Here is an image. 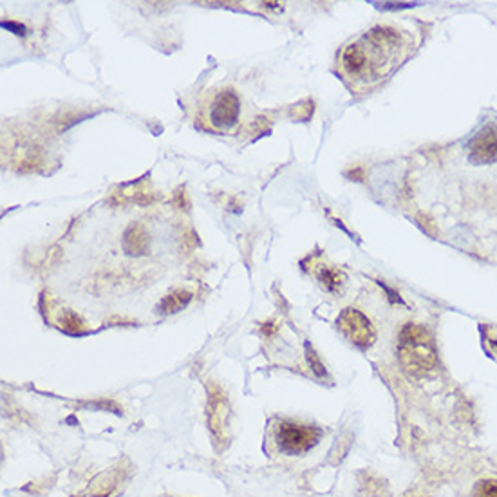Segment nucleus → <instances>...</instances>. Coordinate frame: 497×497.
<instances>
[{"label": "nucleus", "instance_id": "nucleus-3", "mask_svg": "<svg viewBox=\"0 0 497 497\" xmlns=\"http://www.w3.org/2000/svg\"><path fill=\"white\" fill-rule=\"evenodd\" d=\"M320 434L322 431L313 425L284 421L277 427V445L286 454H302L318 443Z\"/></svg>", "mask_w": 497, "mask_h": 497}, {"label": "nucleus", "instance_id": "nucleus-1", "mask_svg": "<svg viewBox=\"0 0 497 497\" xmlns=\"http://www.w3.org/2000/svg\"><path fill=\"white\" fill-rule=\"evenodd\" d=\"M403 49L401 36L393 27L378 26L366 33L362 40L343 49L340 66L343 73L355 80H380L394 66Z\"/></svg>", "mask_w": 497, "mask_h": 497}, {"label": "nucleus", "instance_id": "nucleus-7", "mask_svg": "<svg viewBox=\"0 0 497 497\" xmlns=\"http://www.w3.org/2000/svg\"><path fill=\"white\" fill-rule=\"evenodd\" d=\"M343 277L336 270H326L322 271V284L329 289V291H338L342 286Z\"/></svg>", "mask_w": 497, "mask_h": 497}, {"label": "nucleus", "instance_id": "nucleus-9", "mask_svg": "<svg viewBox=\"0 0 497 497\" xmlns=\"http://www.w3.org/2000/svg\"><path fill=\"white\" fill-rule=\"evenodd\" d=\"M474 497H497V481L496 479L479 481L478 486H476Z\"/></svg>", "mask_w": 497, "mask_h": 497}, {"label": "nucleus", "instance_id": "nucleus-2", "mask_svg": "<svg viewBox=\"0 0 497 497\" xmlns=\"http://www.w3.org/2000/svg\"><path fill=\"white\" fill-rule=\"evenodd\" d=\"M398 353L405 369L414 376H427L438 369V355L432 336L421 326H405L398 340Z\"/></svg>", "mask_w": 497, "mask_h": 497}, {"label": "nucleus", "instance_id": "nucleus-8", "mask_svg": "<svg viewBox=\"0 0 497 497\" xmlns=\"http://www.w3.org/2000/svg\"><path fill=\"white\" fill-rule=\"evenodd\" d=\"M189 298H190L189 293H174V295H170V297L166 298L165 302H163V311H169V313L178 311L179 308H183V306H185L186 302H189Z\"/></svg>", "mask_w": 497, "mask_h": 497}, {"label": "nucleus", "instance_id": "nucleus-10", "mask_svg": "<svg viewBox=\"0 0 497 497\" xmlns=\"http://www.w3.org/2000/svg\"><path fill=\"white\" fill-rule=\"evenodd\" d=\"M490 342H492L493 351H497V338H490Z\"/></svg>", "mask_w": 497, "mask_h": 497}, {"label": "nucleus", "instance_id": "nucleus-6", "mask_svg": "<svg viewBox=\"0 0 497 497\" xmlns=\"http://www.w3.org/2000/svg\"><path fill=\"white\" fill-rule=\"evenodd\" d=\"M239 116V100L236 94L223 93L214 101L210 111V124L217 129H228L237 121Z\"/></svg>", "mask_w": 497, "mask_h": 497}, {"label": "nucleus", "instance_id": "nucleus-4", "mask_svg": "<svg viewBox=\"0 0 497 497\" xmlns=\"http://www.w3.org/2000/svg\"><path fill=\"white\" fill-rule=\"evenodd\" d=\"M338 328L351 342L362 347V349L369 347L374 342V338H376V333H374V328L371 326L369 318L362 311H358V309L347 308L340 315Z\"/></svg>", "mask_w": 497, "mask_h": 497}, {"label": "nucleus", "instance_id": "nucleus-5", "mask_svg": "<svg viewBox=\"0 0 497 497\" xmlns=\"http://www.w3.org/2000/svg\"><path fill=\"white\" fill-rule=\"evenodd\" d=\"M471 159L479 165L497 161V125H486L474 136L471 143Z\"/></svg>", "mask_w": 497, "mask_h": 497}]
</instances>
